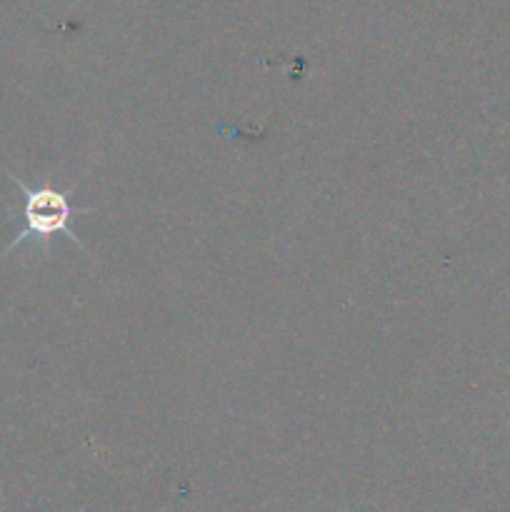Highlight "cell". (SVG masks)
<instances>
[{
    "mask_svg": "<svg viewBox=\"0 0 510 512\" xmlns=\"http://www.w3.org/2000/svg\"><path fill=\"white\" fill-rule=\"evenodd\" d=\"M15 185L20 188L23 193V220H25V228L20 230L18 235L13 238V243L3 250L0 258L13 253L20 243H25L28 238H38L43 243V248L48 250V243L53 235H65L70 243L78 245L80 250H85V245L80 243L78 235L70 230V220H73L75 213H93L95 208H75L70 203V195H73L75 185L65 190H55V188H30L25 185L18 175H10Z\"/></svg>",
    "mask_w": 510,
    "mask_h": 512,
    "instance_id": "obj_1",
    "label": "cell"
}]
</instances>
